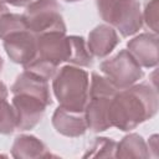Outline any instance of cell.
<instances>
[{
  "mask_svg": "<svg viewBox=\"0 0 159 159\" xmlns=\"http://www.w3.org/2000/svg\"><path fill=\"white\" fill-rule=\"evenodd\" d=\"M70 40L66 32L52 31L37 36V52L35 58L24 66V71L50 80L62 62H68Z\"/></svg>",
  "mask_w": 159,
  "mask_h": 159,
  "instance_id": "277c9868",
  "label": "cell"
},
{
  "mask_svg": "<svg viewBox=\"0 0 159 159\" xmlns=\"http://www.w3.org/2000/svg\"><path fill=\"white\" fill-rule=\"evenodd\" d=\"M158 9H159V0H150L145 4L143 21H145L147 26L153 30L154 34H158Z\"/></svg>",
  "mask_w": 159,
  "mask_h": 159,
  "instance_id": "ac0fdd59",
  "label": "cell"
},
{
  "mask_svg": "<svg viewBox=\"0 0 159 159\" xmlns=\"http://www.w3.org/2000/svg\"><path fill=\"white\" fill-rule=\"evenodd\" d=\"M2 66H4V61H2V57H1V55H0V72H1V70H2Z\"/></svg>",
  "mask_w": 159,
  "mask_h": 159,
  "instance_id": "7402d4cb",
  "label": "cell"
},
{
  "mask_svg": "<svg viewBox=\"0 0 159 159\" xmlns=\"http://www.w3.org/2000/svg\"><path fill=\"white\" fill-rule=\"evenodd\" d=\"M0 40L15 63L25 66L36 56L37 36L29 30L24 15L5 12L0 16Z\"/></svg>",
  "mask_w": 159,
  "mask_h": 159,
  "instance_id": "3957f363",
  "label": "cell"
},
{
  "mask_svg": "<svg viewBox=\"0 0 159 159\" xmlns=\"http://www.w3.org/2000/svg\"><path fill=\"white\" fill-rule=\"evenodd\" d=\"M5 12H7V6H6L2 1H0V16H1L2 14H5Z\"/></svg>",
  "mask_w": 159,
  "mask_h": 159,
  "instance_id": "44dd1931",
  "label": "cell"
},
{
  "mask_svg": "<svg viewBox=\"0 0 159 159\" xmlns=\"http://www.w3.org/2000/svg\"><path fill=\"white\" fill-rule=\"evenodd\" d=\"M150 157L149 148L142 135L130 133L125 135L119 143H117L114 158H142L147 159Z\"/></svg>",
  "mask_w": 159,
  "mask_h": 159,
  "instance_id": "5bb4252c",
  "label": "cell"
},
{
  "mask_svg": "<svg viewBox=\"0 0 159 159\" xmlns=\"http://www.w3.org/2000/svg\"><path fill=\"white\" fill-rule=\"evenodd\" d=\"M24 17L29 30L36 36L52 31L66 32L61 6L56 0L31 1L26 6Z\"/></svg>",
  "mask_w": 159,
  "mask_h": 159,
  "instance_id": "ba28073f",
  "label": "cell"
},
{
  "mask_svg": "<svg viewBox=\"0 0 159 159\" xmlns=\"http://www.w3.org/2000/svg\"><path fill=\"white\" fill-rule=\"evenodd\" d=\"M101 71L117 89L133 86L144 75L142 66L128 50H122L116 56L103 61L101 63Z\"/></svg>",
  "mask_w": 159,
  "mask_h": 159,
  "instance_id": "9c48e42d",
  "label": "cell"
},
{
  "mask_svg": "<svg viewBox=\"0 0 159 159\" xmlns=\"http://www.w3.org/2000/svg\"><path fill=\"white\" fill-rule=\"evenodd\" d=\"M12 107L16 113V129L30 130L35 128L52 103L48 81L24 71L11 86Z\"/></svg>",
  "mask_w": 159,
  "mask_h": 159,
  "instance_id": "7a4b0ae2",
  "label": "cell"
},
{
  "mask_svg": "<svg viewBox=\"0 0 159 159\" xmlns=\"http://www.w3.org/2000/svg\"><path fill=\"white\" fill-rule=\"evenodd\" d=\"M67 2H76V1H81V0H65Z\"/></svg>",
  "mask_w": 159,
  "mask_h": 159,
  "instance_id": "603a6c76",
  "label": "cell"
},
{
  "mask_svg": "<svg viewBox=\"0 0 159 159\" xmlns=\"http://www.w3.org/2000/svg\"><path fill=\"white\" fill-rule=\"evenodd\" d=\"M4 1H6L12 6H26L31 2V0H4Z\"/></svg>",
  "mask_w": 159,
  "mask_h": 159,
  "instance_id": "d6986e66",
  "label": "cell"
},
{
  "mask_svg": "<svg viewBox=\"0 0 159 159\" xmlns=\"http://www.w3.org/2000/svg\"><path fill=\"white\" fill-rule=\"evenodd\" d=\"M117 89L104 76L96 72L92 73L88 101L84 107V118L87 128L94 133L104 132L111 128L108 111Z\"/></svg>",
  "mask_w": 159,
  "mask_h": 159,
  "instance_id": "8992f818",
  "label": "cell"
},
{
  "mask_svg": "<svg viewBox=\"0 0 159 159\" xmlns=\"http://www.w3.org/2000/svg\"><path fill=\"white\" fill-rule=\"evenodd\" d=\"M52 125L56 132L70 138L83 135L87 130L84 112H73L60 106L52 114Z\"/></svg>",
  "mask_w": 159,
  "mask_h": 159,
  "instance_id": "8fae6325",
  "label": "cell"
},
{
  "mask_svg": "<svg viewBox=\"0 0 159 159\" xmlns=\"http://www.w3.org/2000/svg\"><path fill=\"white\" fill-rule=\"evenodd\" d=\"M119 39L117 31L106 24L96 26L89 34L87 40V48L94 57L103 58L108 56L118 45Z\"/></svg>",
  "mask_w": 159,
  "mask_h": 159,
  "instance_id": "7c38bea8",
  "label": "cell"
},
{
  "mask_svg": "<svg viewBox=\"0 0 159 159\" xmlns=\"http://www.w3.org/2000/svg\"><path fill=\"white\" fill-rule=\"evenodd\" d=\"M158 34L144 32L132 39L127 47L140 66L150 68L158 65Z\"/></svg>",
  "mask_w": 159,
  "mask_h": 159,
  "instance_id": "30bf717a",
  "label": "cell"
},
{
  "mask_svg": "<svg viewBox=\"0 0 159 159\" xmlns=\"http://www.w3.org/2000/svg\"><path fill=\"white\" fill-rule=\"evenodd\" d=\"M117 143L111 138L99 137L96 138L93 145L89 148L83 158H114L116 157Z\"/></svg>",
  "mask_w": 159,
  "mask_h": 159,
  "instance_id": "2e32d148",
  "label": "cell"
},
{
  "mask_svg": "<svg viewBox=\"0 0 159 159\" xmlns=\"http://www.w3.org/2000/svg\"><path fill=\"white\" fill-rule=\"evenodd\" d=\"M70 40V58L68 63L80 67H91L93 65V56L89 53L84 39L82 36H68Z\"/></svg>",
  "mask_w": 159,
  "mask_h": 159,
  "instance_id": "9a60e30c",
  "label": "cell"
},
{
  "mask_svg": "<svg viewBox=\"0 0 159 159\" xmlns=\"http://www.w3.org/2000/svg\"><path fill=\"white\" fill-rule=\"evenodd\" d=\"M158 111V93L155 87L147 83H134L119 89L113 97L108 119L111 127L128 132L153 118Z\"/></svg>",
  "mask_w": 159,
  "mask_h": 159,
  "instance_id": "6da1fadb",
  "label": "cell"
},
{
  "mask_svg": "<svg viewBox=\"0 0 159 159\" xmlns=\"http://www.w3.org/2000/svg\"><path fill=\"white\" fill-rule=\"evenodd\" d=\"M16 129V113L6 99H0V134H11Z\"/></svg>",
  "mask_w": 159,
  "mask_h": 159,
  "instance_id": "e0dca14e",
  "label": "cell"
},
{
  "mask_svg": "<svg viewBox=\"0 0 159 159\" xmlns=\"http://www.w3.org/2000/svg\"><path fill=\"white\" fill-rule=\"evenodd\" d=\"M102 20L118 30L123 37L137 34L143 26V15L138 0H96Z\"/></svg>",
  "mask_w": 159,
  "mask_h": 159,
  "instance_id": "52a82bcc",
  "label": "cell"
},
{
  "mask_svg": "<svg viewBox=\"0 0 159 159\" xmlns=\"http://www.w3.org/2000/svg\"><path fill=\"white\" fill-rule=\"evenodd\" d=\"M52 89L60 107L73 112H84L89 92L88 73L76 66H63L53 76Z\"/></svg>",
  "mask_w": 159,
  "mask_h": 159,
  "instance_id": "5b68a950",
  "label": "cell"
},
{
  "mask_svg": "<svg viewBox=\"0 0 159 159\" xmlns=\"http://www.w3.org/2000/svg\"><path fill=\"white\" fill-rule=\"evenodd\" d=\"M7 94H9L7 87L5 86L4 82L0 81V99H6V98H7Z\"/></svg>",
  "mask_w": 159,
  "mask_h": 159,
  "instance_id": "ffe728a7",
  "label": "cell"
},
{
  "mask_svg": "<svg viewBox=\"0 0 159 159\" xmlns=\"http://www.w3.org/2000/svg\"><path fill=\"white\" fill-rule=\"evenodd\" d=\"M11 155L16 159H36L55 157L50 153V150L40 139H37L35 135L26 134L16 137L11 148Z\"/></svg>",
  "mask_w": 159,
  "mask_h": 159,
  "instance_id": "4fadbf2b",
  "label": "cell"
}]
</instances>
